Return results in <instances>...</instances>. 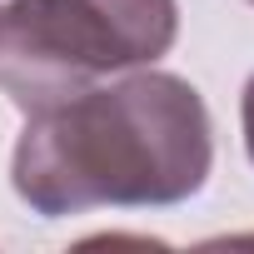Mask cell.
Instances as JSON below:
<instances>
[{
	"label": "cell",
	"instance_id": "3",
	"mask_svg": "<svg viewBox=\"0 0 254 254\" xmlns=\"http://www.w3.org/2000/svg\"><path fill=\"white\" fill-rule=\"evenodd\" d=\"M244 145H249V160H254V75L244 85Z\"/></svg>",
	"mask_w": 254,
	"mask_h": 254
},
{
	"label": "cell",
	"instance_id": "4",
	"mask_svg": "<svg viewBox=\"0 0 254 254\" xmlns=\"http://www.w3.org/2000/svg\"><path fill=\"white\" fill-rule=\"evenodd\" d=\"M234 244H254V234H239V239H234Z\"/></svg>",
	"mask_w": 254,
	"mask_h": 254
},
{
	"label": "cell",
	"instance_id": "2",
	"mask_svg": "<svg viewBox=\"0 0 254 254\" xmlns=\"http://www.w3.org/2000/svg\"><path fill=\"white\" fill-rule=\"evenodd\" d=\"M180 30L175 0H10L0 5V90L25 115L100 75L155 65Z\"/></svg>",
	"mask_w": 254,
	"mask_h": 254
},
{
	"label": "cell",
	"instance_id": "1",
	"mask_svg": "<svg viewBox=\"0 0 254 254\" xmlns=\"http://www.w3.org/2000/svg\"><path fill=\"white\" fill-rule=\"evenodd\" d=\"M209 165L214 130L199 90L170 70H140L30 110L10 185L35 214L60 219L95 204H180L204 190Z\"/></svg>",
	"mask_w": 254,
	"mask_h": 254
}]
</instances>
